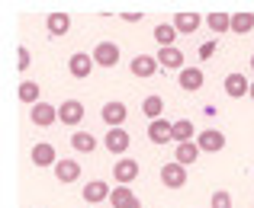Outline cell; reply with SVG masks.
<instances>
[{
	"instance_id": "484cf974",
	"label": "cell",
	"mask_w": 254,
	"mask_h": 208,
	"mask_svg": "<svg viewBox=\"0 0 254 208\" xmlns=\"http://www.w3.org/2000/svg\"><path fill=\"white\" fill-rule=\"evenodd\" d=\"M193 135H196V128H193V122H190V119H177V122H174V141H177V144L196 141Z\"/></svg>"
},
{
	"instance_id": "d6a6232c",
	"label": "cell",
	"mask_w": 254,
	"mask_h": 208,
	"mask_svg": "<svg viewBox=\"0 0 254 208\" xmlns=\"http://www.w3.org/2000/svg\"><path fill=\"white\" fill-rule=\"evenodd\" d=\"M126 208H142V202H138V199H135V202H132V205H126Z\"/></svg>"
},
{
	"instance_id": "9a60e30c",
	"label": "cell",
	"mask_w": 254,
	"mask_h": 208,
	"mask_svg": "<svg viewBox=\"0 0 254 208\" xmlns=\"http://www.w3.org/2000/svg\"><path fill=\"white\" fill-rule=\"evenodd\" d=\"M110 196H113V189L103 183V179H93V183L84 186V202L87 205H100V202H106Z\"/></svg>"
},
{
	"instance_id": "ba28073f",
	"label": "cell",
	"mask_w": 254,
	"mask_h": 208,
	"mask_svg": "<svg viewBox=\"0 0 254 208\" xmlns=\"http://www.w3.org/2000/svg\"><path fill=\"white\" fill-rule=\"evenodd\" d=\"M29 119H32V125H39V128H49V125L58 122V106H52V103H36V106L29 109Z\"/></svg>"
},
{
	"instance_id": "7c38bea8",
	"label": "cell",
	"mask_w": 254,
	"mask_h": 208,
	"mask_svg": "<svg viewBox=\"0 0 254 208\" xmlns=\"http://www.w3.org/2000/svg\"><path fill=\"white\" fill-rule=\"evenodd\" d=\"M103 122L110 125V128H123V122H126V116H129V109H126V103H119V99H113V103H106L103 106Z\"/></svg>"
},
{
	"instance_id": "4fadbf2b",
	"label": "cell",
	"mask_w": 254,
	"mask_h": 208,
	"mask_svg": "<svg viewBox=\"0 0 254 208\" xmlns=\"http://www.w3.org/2000/svg\"><path fill=\"white\" fill-rule=\"evenodd\" d=\"M148 141L151 144H168V141H174V122H168V119L148 122Z\"/></svg>"
},
{
	"instance_id": "7a4b0ae2",
	"label": "cell",
	"mask_w": 254,
	"mask_h": 208,
	"mask_svg": "<svg viewBox=\"0 0 254 208\" xmlns=\"http://www.w3.org/2000/svg\"><path fill=\"white\" fill-rule=\"evenodd\" d=\"M129 144H132V135L126 128H110L103 135V147L110 154H119V157H126V151H129Z\"/></svg>"
},
{
	"instance_id": "d6986e66",
	"label": "cell",
	"mask_w": 254,
	"mask_h": 208,
	"mask_svg": "<svg viewBox=\"0 0 254 208\" xmlns=\"http://www.w3.org/2000/svg\"><path fill=\"white\" fill-rule=\"evenodd\" d=\"M45 29L52 32V36H68V29H71V16L68 13H49L45 16Z\"/></svg>"
},
{
	"instance_id": "44dd1931",
	"label": "cell",
	"mask_w": 254,
	"mask_h": 208,
	"mask_svg": "<svg viewBox=\"0 0 254 208\" xmlns=\"http://www.w3.org/2000/svg\"><path fill=\"white\" fill-rule=\"evenodd\" d=\"M177 26L174 23H158L155 26V42L161 45V48H174V42H177Z\"/></svg>"
},
{
	"instance_id": "e0dca14e",
	"label": "cell",
	"mask_w": 254,
	"mask_h": 208,
	"mask_svg": "<svg viewBox=\"0 0 254 208\" xmlns=\"http://www.w3.org/2000/svg\"><path fill=\"white\" fill-rule=\"evenodd\" d=\"M55 176H58V183H77V179H81V164L62 157L55 164Z\"/></svg>"
},
{
	"instance_id": "ac0fdd59",
	"label": "cell",
	"mask_w": 254,
	"mask_h": 208,
	"mask_svg": "<svg viewBox=\"0 0 254 208\" xmlns=\"http://www.w3.org/2000/svg\"><path fill=\"white\" fill-rule=\"evenodd\" d=\"M32 164L36 166H52V170H55V164H58V154H55V147L52 144H36L32 147Z\"/></svg>"
},
{
	"instance_id": "3957f363",
	"label": "cell",
	"mask_w": 254,
	"mask_h": 208,
	"mask_svg": "<svg viewBox=\"0 0 254 208\" xmlns=\"http://www.w3.org/2000/svg\"><path fill=\"white\" fill-rule=\"evenodd\" d=\"M113 179H116L119 186H129L138 179V160L135 157H123L113 164Z\"/></svg>"
},
{
	"instance_id": "7402d4cb",
	"label": "cell",
	"mask_w": 254,
	"mask_h": 208,
	"mask_svg": "<svg viewBox=\"0 0 254 208\" xmlns=\"http://www.w3.org/2000/svg\"><path fill=\"white\" fill-rule=\"evenodd\" d=\"M39 83L36 80H23V83H19V90H16V96H19V103H26V106H36V103H42V99H39Z\"/></svg>"
},
{
	"instance_id": "8992f818",
	"label": "cell",
	"mask_w": 254,
	"mask_h": 208,
	"mask_svg": "<svg viewBox=\"0 0 254 208\" xmlns=\"http://www.w3.org/2000/svg\"><path fill=\"white\" fill-rule=\"evenodd\" d=\"M90 55H93V61H97V68H116L119 64V45L116 42H100Z\"/></svg>"
},
{
	"instance_id": "f546056e",
	"label": "cell",
	"mask_w": 254,
	"mask_h": 208,
	"mask_svg": "<svg viewBox=\"0 0 254 208\" xmlns=\"http://www.w3.org/2000/svg\"><path fill=\"white\" fill-rule=\"evenodd\" d=\"M16 68L19 71H29V48H26V45H19V48H16Z\"/></svg>"
},
{
	"instance_id": "603a6c76",
	"label": "cell",
	"mask_w": 254,
	"mask_h": 208,
	"mask_svg": "<svg viewBox=\"0 0 254 208\" xmlns=\"http://www.w3.org/2000/svg\"><path fill=\"white\" fill-rule=\"evenodd\" d=\"M71 147H74L77 154H93L97 151V138H93L90 131H74V135H71Z\"/></svg>"
},
{
	"instance_id": "4316f807",
	"label": "cell",
	"mask_w": 254,
	"mask_h": 208,
	"mask_svg": "<svg viewBox=\"0 0 254 208\" xmlns=\"http://www.w3.org/2000/svg\"><path fill=\"white\" fill-rule=\"evenodd\" d=\"M142 112L148 116V122H158V119H164V99H161V96H145Z\"/></svg>"
},
{
	"instance_id": "52a82bcc",
	"label": "cell",
	"mask_w": 254,
	"mask_h": 208,
	"mask_svg": "<svg viewBox=\"0 0 254 208\" xmlns=\"http://www.w3.org/2000/svg\"><path fill=\"white\" fill-rule=\"evenodd\" d=\"M196 144L203 154H219V151H225V135L219 128H206L196 135Z\"/></svg>"
},
{
	"instance_id": "836d02e7",
	"label": "cell",
	"mask_w": 254,
	"mask_h": 208,
	"mask_svg": "<svg viewBox=\"0 0 254 208\" xmlns=\"http://www.w3.org/2000/svg\"><path fill=\"white\" fill-rule=\"evenodd\" d=\"M251 99H254V80H251Z\"/></svg>"
},
{
	"instance_id": "277c9868",
	"label": "cell",
	"mask_w": 254,
	"mask_h": 208,
	"mask_svg": "<svg viewBox=\"0 0 254 208\" xmlns=\"http://www.w3.org/2000/svg\"><path fill=\"white\" fill-rule=\"evenodd\" d=\"M161 183L168 186V189H184V186H187V166L177 164V160L164 164L161 166Z\"/></svg>"
},
{
	"instance_id": "83f0119b",
	"label": "cell",
	"mask_w": 254,
	"mask_h": 208,
	"mask_svg": "<svg viewBox=\"0 0 254 208\" xmlns=\"http://www.w3.org/2000/svg\"><path fill=\"white\" fill-rule=\"evenodd\" d=\"M251 29H254V13H232V32L235 36H245Z\"/></svg>"
},
{
	"instance_id": "5bb4252c",
	"label": "cell",
	"mask_w": 254,
	"mask_h": 208,
	"mask_svg": "<svg viewBox=\"0 0 254 208\" xmlns=\"http://www.w3.org/2000/svg\"><path fill=\"white\" fill-rule=\"evenodd\" d=\"M171 23L177 26L180 36H193V32H196L199 26L206 23V16H199V13H177V16H174Z\"/></svg>"
},
{
	"instance_id": "2e32d148",
	"label": "cell",
	"mask_w": 254,
	"mask_h": 208,
	"mask_svg": "<svg viewBox=\"0 0 254 208\" xmlns=\"http://www.w3.org/2000/svg\"><path fill=\"white\" fill-rule=\"evenodd\" d=\"M158 64L161 68H168V71H184V51L174 45V48H158Z\"/></svg>"
},
{
	"instance_id": "8fae6325",
	"label": "cell",
	"mask_w": 254,
	"mask_h": 208,
	"mask_svg": "<svg viewBox=\"0 0 254 208\" xmlns=\"http://www.w3.org/2000/svg\"><path fill=\"white\" fill-rule=\"evenodd\" d=\"M177 83H180V90L196 93V90H203L206 74H203V68H184V71H180V77H177Z\"/></svg>"
},
{
	"instance_id": "d4e9b609",
	"label": "cell",
	"mask_w": 254,
	"mask_h": 208,
	"mask_svg": "<svg viewBox=\"0 0 254 208\" xmlns=\"http://www.w3.org/2000/svg\"><path fill=\"white\" fill-rule=\"evenodd\" d=\"M135 192H132V186H113V196H110V202L113 208H126V205H132L135 202Z\"/></svg>"
},
{
	"instance_id": "e575fe53",
	"label": "cell",
	"mask_w": 254,
	"mask_h": 208,
	"mask_svg": "<svg viewBox=\"0 0 254 208\" xmlns=\"http://www.w3.org/2000/svg\"><path fill=\"white\" fill-rule=\"evenodd\" d=\"M251 71H254V55H251Z\"/></svg>"
},
{
	"instance_id": "30bf717a",
	"label": "cell",
	"mask_w": 254,
	"mask_h": 208,
	"mask_svg": "<svg viewBox=\"0 0 254 208\" xmlns=\"http://www.w3.org/2000/svg\"><path fill=\"white\" fill-rule=\"evenodd\" d=\"M161 68V64H158V58L155 55H135L129 61V71L135 74V77H142V80H148V77H155V71Z\"/></svg>"
},
{
	"instance_id": "4dcf8cb0",
	"label": "cell",
	"mask_w": 254,
	"mask_h": 208,
	"mask_svg": "<svg viewBox=\"0 0 254 208\" xmlns=\"http://www.w3.org/2000/svg\"><path fill=\"white\" fill-rule=\"evenodd\" d=\"M216 55V42H203L199 45V58H212Z\"/></svg>"
},
{
	"instance_id": "5b68a950",
	"label": "cell",
	"mask_w": 254,
	"mask_h": 208,
	"mask_svg": "<svg viewBox=\"0 0 254 208\" xmlns=\"http://www.w3.org/2000/svg\"><path fill=\"white\" fill-rule=\"evenodd\" d=\"M58 119H62V125H81L84 122V103L81 99H64L62 106H58Z\"/></svg>"
},
{
	"instance_id": "9c48e42d",
	"label": "cell",
	"mask_w": 254,
	"mask_h": 208,
	"mask_svg": "<svg viewBox=\"0 0 254 208\" xmlns=\"http://www.w3.org/2000/svg\"><path fill=\"white\" fill-rule=\"evenodd\" d=\"M225 93H229L232 99H242V96H251V80L245 77V74H225Z\"/></svg>"
},
{
	"instance_id": "f1b7e54d",
	"label": "cell",
	"mask_w": 254,
	"mask_h": 208,
	"mask_svg": "<svg viewBox=\"0 0 254 208\" xmlns=\"http://www.w3.org/2000/svg\"><path fill=\"white\" fill-rule=\"evenodd\" d=\"M209 205L212 208H232V196L225 189H216V192H212V199H209Z\"/></svg>"
},
{
	"instance_id": "ffe728a7",
	"label": "cell",
	"mask_w": 254,
	"mask_h": 208,
	"mask_svg": "<svg viewBox=\"0 0 254 208\" xmlns=\"http://www.w3.org/2000/svg\"><path fill=\"white\" fill-rule=\"evenodd\" d=\"M199 154H203V151H199L196 141H187V144H177V147H174V160H177V164H184V166L196 164Z\"/></svg>"
},
{
	"instance_id": "1f68e13d",
	"label": "cell",
	"mask_w": 254,
	"mask_h": 208,
	"mask_svg": "<svg viewBox=\"0 0 254 208\" xmlns=\"http://www.w3.org/2000/svg\"><path fill=\"white\" fill-rule=\"evenodd\" d=\"M123 19H126V23H142V13H126Z\"/></svg>"
},
{
	"instance_id": "6da1fadb",
	"label": "cell",
	"mask_w": 254,
	"mask_h": 208,
	"mask_svg": "<svg viewBox=\"0 0 254 208\" xmlns=\"http://www.w3.org/2000/svg\"><path fill=\"white\" fill-rule=\"evenodd\" d=\"M97 68V61H93V55H87V51H74V55L68 58V74L77 80H87Z\"/></svg>"
},
{
	"instance_id": "cb8c5ba5",
	"label": "cell",
	"mask_w": 254,
	"mask_h": 208,
	"mask_svg": "<svg viewBox=\"0 0 254 208\" xmlns=\"http://www.w3.org/2000/svg\"><path fill=\"white\" fill-rule=\"evenodd\" d=\"M206 26H209V32H216V36L232 32V13H209V16H206Z\"/></svg>"
}]
</instances>
